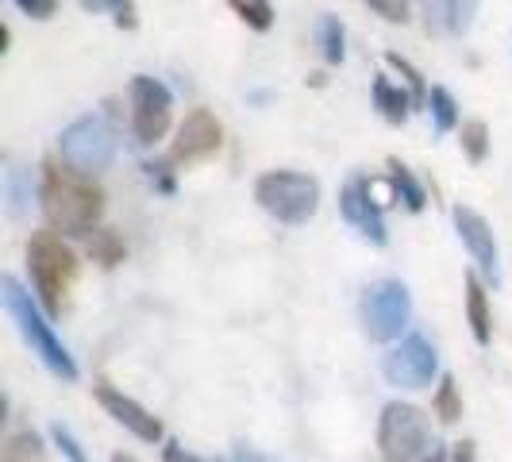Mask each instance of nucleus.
Segmentation results:
<instances>
[{
  "instance_id": "nucleus-1",
  "label": "nucleus",
  "mask_w": 512,
  "mask_h": 462,
  "mask_svg": "<svg viewBox=\"0 0 512 462\" xmlns=\"http://www.w3.org/2000/svg\"><path fill=\"white\" fill-rule=\"evenodd\" d=\"M39 201L51 220V231H62V235H89L104 216V189L93 181V174H81L62 162L43 166Z\"/></svg>"
},
{
  "instance_id": "nucleus-2",
  "label": "nucleus",
  "mask_w": 512,
  "mask_h": 462,
  "mask_svg": "<svg viewBox=\"0 0 512 462\" xmlns=\"http://www.w3.org/2000/svg\"><path fill=\"white\" fill-rule=\"evenodd\" d=\"M0 305H4V312L12 316V324H16V328H20V335L27 339L31 355H39V359H43V366L51 370L58 382L74 385L77 382L74 355L62 347V339H58V335H54V328L47 324V316L35 308L31 293H27L24 285L16 282L12 274H4V278H0Z\"/></svg>"
},
{
  "instance_id": "nucleus-3",
  "label": "nucleus",
  "mask_w": 512,
  "mask_h": 462,
  "mask_svg": "<svg viewBox=\"0 0 512 462\" xmlns=\"http://www.w3.org/2000/svg\"><path fill=\"white\" fill-rule=\"evenodd\" d=\"M27 270L39 305L47 308V316H58L77 282V255L62 243L58 231H35L27 239Z\"/></svg>"
},
{
  "instance_id": "nucleus-4",
  "label": "nucleus",
  "mask_w": 512,
  "mask_h": 462,
  "mask_svg": "<svg viewBox=\"0 0 512 462\" xmlns=\"http://www.w3.org/2000/svg\"><path fill=\"white\" fill-rule=\"evenodd\" d=\"M255 201L282 224H308L320 208V181L297 170H270L255 181Z\"/></svg>"
},
{
  "instance_id": "nucleus-5",
  "label": "nucleus",
  "mask_w": 512,
  "mask_h": 462,
  "mask_svg": "<svg viewBox=\"0 0 512 462\" xmlns=\"http://www.w3.org/2000/svg\"><path fill=\"white\" fill-rule=\"evenodd\" d=\"M378 447H382L385 462H416L424 459L428 451H436L432 443V428L428 416L405 405V401H389L378 420Z\"/></svg>"
},
{
  "instance_id": "nucleus-6",
  "label": "nucleus",
  "mask_w": 512,
  "mask_h": 462,
  "mask_svg": "<svg viewBox=\"0 0 512 462\" xmlns=\"http://www.w3.org/2000/svg\"><path fill=\"white\" fill-rule=\"evenodd\" d=\"M412 320V297L405 282L397 278H382L366 289L362 297V328L374 343H393Z\"/></svg>"
},
{
  "instance_id": "nucleus-7",
  "label": "nucleus",
  "mask_w": 512,
  "mask_h": 462,
  "mask_svg": "<svg viewBox=\"0 0 512 462\" xmlns=\"http://www.w3.org/2000/svg\"><path fill=\"white\" fill-rule=\"evenodd\" d=\"M58 151L66 166H74L81 174H101L116 158V139L101 116H81L58 135Z\"/></svg>"
},
{
  "instance_id": "nucleus-8",
  "label": "nucleus",
  "mask_w": 512,
  "mask_h": 462,
  "mask_svg": "<svg viewBox=\"0 0 512 462\" xmlns=\"http://www.w3.org/2000/svg\"><path fill=\"white\" fill-rule=\"evenodd\" d=\"M174 120V93L151 74L131 77V131L143 147H151L158 139H166Z\"/></svg>"
},
{
  "instance_id": "nucleus-9",
  "label": "nucleus",
  "mask_w": 512,
  "mask_h": 462,
  "mask_svg": "<svg viewBox=\"0 0 512 462\" xmlns=\"http://www.w3.org/2000/svg\"><path fill=\"white\" fill-rule=\"evenodd\" d=\"M382 374L389 385L397 389H428L432 378L439 374V355L432 347V339L420 332L405 335L382 362Z\"/></svg>"
},
{
  "instance_id": "nucleus-10",
  "label": "nucleus",
  "mask_w": 512,
  "mask_h": 462,
  "mask_svg": "<svg viewBox=\"0 0 512 462\" xmlns=\"http://www.w3.org/2000/svg\"><path fill=\"white\" fill-rule=\"evenodd\" d=\"M224 147V128H220V120L208 112V108H193L185 120H181L178 128V139H174V147L166 154V166H193V162H205L212 154Z\"/></svg>"
},
{
  "instance_id": "nucleus-11",
  "label": "nucleus",
  "mask_w": 512,
  "mask_h": 462,
  "mask_svg": "<svg viewBox=\"0 0 512 462\" xmlns=\"http://www.w3.org/2000/svg\"><path fill=\"white\" fill-rule=\"evenodd\" d=\"M370 189L374 185L366 178H351L343 185V193H339V212H343V220L359 231L362 239H370L374 247H385L389 243V231H385L382 205L370 197Z\"/></svg>"
},
{
  "instance_id": "nucleus-12",
  "label": "nucleus",
  "mask_w": 512,
  "mask_h": 462,
  "mask_svg": "<svg viewBox=\"0 0 512 462\" xmlns=\"http://www.w3.org/2000/svg\"><path fill=\"white\" fill-rule=\"evenodd\" d=\"M455 228H459L462 247L470 251V258L478 262V270L486 274L489 282H501V251H497V239H493V228L482 212H474L470 205H455Z\"/></svg>"
},
{
  "instance_id": "nucleus-13",
  "label": "nucleus",
  "mask_w": 512,
  "mask_h": 462,
  "mask_svg": "<svg viewBox=\"0 0 512 462\" xmlns=\"http://www.w3.org/2000/svg\"><path fill=\"white\" fill-rule=\"evenodd\" d=\"M97 401H101V409L116 420V424H124L131 436L143 439V443H158L162 439V420L154 416V412H147L135 397H128V393H120L116 385L101 382L97 389Z\"/></svg>"
},
{
  "instance_id": "nucleus-14",
  "label": "nucleus",
  "mask_w": 512,
  "mask_h": 462,
  "mask_svg": "<svg viewBox=\"0 0 512 462\" xmlns=\"http://www.w3.org/2000/svg\"><path fill=\"white\" fill-rule=\"evenodd\" d=\"M466 324L474 339L486 347L493 339V312H489V293L478 274H466Z\"/></svg>"
},
{
  "instance_id": "nucleus-15",
  "label": "nucleus",
  "mask_w": 512,
  "mask_h": 462,
  "mask_svg": "<svg viewBox=\"0 0 512 462\" xmlns=\"http://www.w3.org/2000/svg\"><path fill=\"white\" fill-rule=\"evenodd\" d=\"M374 104H378V112H382L389 124H405L409 112L416 108V104H412V93H401L389 77H374Z\"/></svg>"
},
{
  "instance_id": "nucleus-16",
  "label": "nucleus",
  "mask_w": 512,
  "mask_h": 462,
  "mask_svg": "<svg viewBox=\"0 0 512 462\" xmlns=\"http://www.w3.org/2000/svg\"><path fill=\"white\" fill-rule=\"evenodd\" d=\"M0 462H47V451H43V439L35 436L31 428L24 432H12L0 447Z\"/></svg>"
},
{
  "instance_id": "nucleus-17",
  "label": "nucleus",
  "mask_w": 512,
  "mask_h": 462,
  "mask_svg": "<svg viewBox=\"0 0 512 462\" xmlns=\"http://www.w3.org/2000/svg\"><path fill=\"white\" fill-rule=\"evenodd\" d=\"M389 181H393L397 197L405 201V208H409V212H424V205H428V197H424V185L412 178V170L405 166V162L389 158Z\"/></svg>"
},
{
  "instance_id": "nucleus-18",
  "label": "nucleus",
  "mask_w": 512,
  "mask_h": 462,
  "mask_svg": "<svg viewBox=\"0 0 512 462\" xmlns=\"http://www.w3.org/2000/svg\"><path fill=\"white\" fill-rule=\"evenodd\" d=\"M124 255H128V247H124V239H120L116 231H93V235H89V258L101 262L104 270L120 266Z\"/></svg>"
},
{
  "instance_id": "nucleus-19",
  "label": "nucleus",
  "mask_w": 512,
  "mask_h": 462,
  "mask_svg": "<svg viewBox=\"0 0 512 462\" xmlns=\"http://www.w3.org/2000/svg\"><path fill=\"white\" fill-rule=\"evenodd\" d=\"M432 409H436V416L443 420V424H459L462 420L459 382H455L451 374H443V378H439V389H436V397H432Z\"/></svg>"
},
{
  "instance_id": "nucleus-20",
  "label": "nucleus",
  "mask_w": 512,
  "mask_h": 462,
  "mask_svg": "<svg viewBox=\"0 0 512 462\" xmlns=\"http://www.w3.org/2000/svg\"><path fill=\"white\" fill-rule=\"evenodd\" d=\"M459 143H462V154L474 162V166H482L489 154V128L486 120H466L459 131Z\"/></svg>"
},
{
  "instance_id": "nucleus-21",
  "label": "nucleus",
  "mask_w": 512,
  "mask_h": 462,
  "mask_svg": "<svg viewBox=\"0 0 512 462\" xmlns=\"http://www.w3.org/2000/svg\"><path fill=\"white\" fill-rule=\"evenodd\" d=\"M228 8L247 27H255V31H270V27H274V8H270V0H228Z\"/></svg>"
},
{
  "instance_id": "nucleus-22",
  "label": "nucleus",
  "mask_w": 512,
  "mask_h": 462,
  "mask_svg": "<svg viewBox=\"0 0 512 462\" xmlns=\"http://www.w3.org/2000/svg\"><path fill=\"white\" fill-rule=\"evenodd\" d=\"M385 66L389 70H397V74L409 81V93H412V104L420 108V104H428V85H424V74L412 66L409 58H401L397 51H385Z\"/></svg>"
},
{
  "instance_id": "nucleus-23",
  "label": "nucleus",
  "mask_w": 512,
  "mask_h": 462,
  "mask_svg": "<svg viewBox=\"0 0 512 462\" xmlns=\"http://www.w3.org/2000/svg\"><path fill=\"white\" fill-rule=\"evenodd\" d=\"M85 12H112V20H116V27H124V31H131V27H139V16H135V0H77Z\"/></svg>"
},
{
  "instance_id": "nucleus-24",
  "label": "nucleus",
  "mask_w": 512,
  "mask_h": 462,
  "mask_svg": "<svg viewBox=\"0 0 512 462\" xmlns=\"http://www.w3.org/2000/svg\"><path fill=\"white\" fill-rule=\"evenodd\" d=\"M428 108H432V120H436L439 135L459 124V104H455V97H451L443 85H436V89L428 93Z\"/></svg>"
},
{
  "instance_id": "nucleus-25",
  "label": "nucleus",
  "mask_w": 512,
  "mask_h": 462,
  "mask_svg": "<svg viewBox=\"0 0 512 462\" xmlns=\"http://www.w3.org/2000/svg\"><path fill=\"white\" fill-rule=\"evenodd\" d=\"M320 47H324V58L328 62H343V54H347V31L339 24V16H324L320 20Z\"/></svg>"
},
{
  "instance_id": "nucleus-26",
  "label": "nucleus",
  "mask_w": 512,
  "mask_h": 462,
  "mask_svg": "<svg viewBox=\"0 0 512 462\" xmlns=\"http://www.w3.org/2000/svg\"><path fill=\"white\" fill-rule=\"evenodd\" d=\"M424 12V27L439 35V31H455V0H420Z\"/></svg>"
},
{
  "instance_id": "nucleus-27",
  "label": "nucleus",
  "mask_w": 512,
  "mask_h": 462,
  "mask_svg": "<svg viewBox=\"0 0 512 462\" xmlns=\"http://www.w3.org/2000/svg\"><path fill=\"white\" fill-rule=\"evenodd\" d=\"M4 193H8V216H24L31 205V185L24 170H8L4 174Z\"/></svg>"
},
{
  "instance_id": "nucleus-28",
  "label": "nucleus",
  "mask_w": 512,
  "mask_h": 462,
  "mask_svg": "<svg viewBox=\"0 0 512 462\" xmlns=\"http://www.w3.org/2000/svg\"><path fill=\"white\" fill-rule=\"evenodd\" d=\"M374 16H382L385 24H409V8L412 0H362Z\"/></svg>"
},
{
  "instance_id": "nucleus-29",
  "label": "nucleus",
  "mask_w": 512,
  "mask_h": 462,
  "mask_svg": "<svg viewBox=\"0 0 512 462\" xmlns=\"http://www.w3.org/2000/svg\"><path fill=\"white\" fill-rule=\"evenodd\" d=\"M51 439H54V447H58L70 462H89V455L81 451V443H77L74 432H70L66 424H51Z\"/></svg>"
},
{
  "instance_id": "nucleus-30",
  "label": "nucleus",
  "mask_w": 512,
  "mask_h": 462,
  "mask_svg": "<svg viewBox=\"0 0 512 462\" xmlns=\"http://www.w3.org/2000/svg\"><path fill=\"white\" fill-rule=\"evenodd\" d=\"M16 8L31 20H51L58 12V0H16Z\"/></svg>"
},
{
  "instance_id": "nucleus-31",
  "label": "nucleus",
  "mask_w": 512,
  "mask_h": 462,
  "mask_svg": "<svg viewBox=\"0 0 512 462\" xmlns=\"http://www.w3.org/2000/svg\"><path fill=\"white\" fill-rule=\"evenodd\" d=\"M474 16H478V0H455V35L470 31Z\"/></svg>"
},
{
  "instance_id": "nucleus-32",
  "label": "nucleus",
  "mask_w": 512,
  "mask_h": 462,
  "mask_svg": "<svg viewBox=\"0 0 512 462\" xmlns=\"http://www.w3.org/2000/svg\"><path fill=\"white\" fill-rule=\"evenodd\" d=\"M162 459H166V462H220V459H201V455H193V451H185L181 443H166V451H162Z\"/></svg>"
},
{
  "instance_id": "nucleus-33",
  "label": "nucleus",
  "mask_w": 512,
  "mask_h": 462,
  "mask_svg": "<svg viewBox=\"0 0 512 462\" xmlns=\"http://www.w3.org/2000/svg\"><path fill=\"white\" fill-rule=\"evenodd\" d=\"M451 462H478V443H474V439H462V443H455Z\"/></svg>"
},
{
  "instance_id": "nucleus-34",
  "label": "nucleus",
  "mask_w": 512,
  "mask_h": 462,
  "mask_svg": "<svg viewBox=\"0 0 512 462\" xmlns=\"http://www.w3.org/2000/svg\"><path fill=\"white\" fill-rule=\"evenodd\" d=\"M231 462H270V459H266V455H258V451H251V447H239Z\"/></svg>"
},
{
  "instance_id": "nucleus-35",
  "label": "nucleus",
  "mask_w": 512,
  "mask_h": 462,
  "mask_svg": "<svg viewBox=\"0 0 512 462\" xmlns=\"http://www.w3.org/2000/svg\"><path fill=\"white\" fill-rule=\"evenodd\" d=\"M112 462H139V459H135V455H128V451H116V455H112Z\"/></svg>"
},
{
  "instance_id": "nucleus-36",
  "label": "nucleus",
  "mask_w": 512,
  "mask_h": 462,
  "mask_svg": "<svg viewBox=\"0 0 512 462\" xmlns=\"http://www.w3.org/2000/svg\"><path fill=\"white\" fill-rule=\"evenodd\" d=\"M420 462H443V451H432L428 459H420Z\"/></svg>"
}]
</instances>
